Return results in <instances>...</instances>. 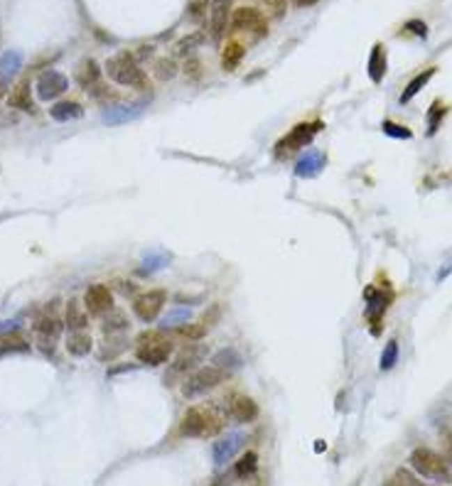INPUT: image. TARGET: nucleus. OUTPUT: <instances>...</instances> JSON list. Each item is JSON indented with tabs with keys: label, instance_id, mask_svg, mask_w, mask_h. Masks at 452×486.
Here are the masks:
<instances>
[{
	"label": "nucleus",
	"instance_id": "obj_2",
	"mask_svg": "<svg viewBox=\"0 0 452 486\" xmlns=\"http://www.w3.org/2000/svg\"><path fill=\"white\" fill-rule=\"evenodd\" d=\"M221 418L209 405H192L180 420V434L182 437H214L217 432H221Z\"/></svg>",
	"mask_w": 452,
	"mask_h": 486
},
{
	"label": "nucleus",
	"instance_id": "obj_33",
	"mask_svg": "<svg viewBox=\"0 0 452 486\" xmlns=\"http://www.w3.org/2000/svg\"><path fill=\"white\" fill-rule=\"evenodd\" d=\"M207 327L202 324V322H187V324L182 327H177V334L185 336L187 342H199V339H204L207 336Z\"/></svg>",
	"mask_w": 452,
	"mask_h": 486
},
{
	"label": "nucleus",
	"instance_id": "obj_7",
	"mask_svg": "<svg viewBox=\"0 0 452 486\" xmlns=\"http://www.w3.org/2000/svg\"><path fill=\"white\" fill-rule=\"evenodd\" d=\"M325 128L322 120H315V123H297L293 125V130H288L281 140L276 143V157L283 160V157H290L293 152H300L305 145H310L315 140V135Z\"/></svg>",
	"mask_w": 452,
	"mask_h": 486
},
{
	"label": "nucleus",
	"instance_id": "obj_23",
	"mask_svg": "<svg viewBox=\"0 0 452 486\" xmlns=\"http://www.w3.org/2000/svg\"><path fill=\"white\" fill-rule=\"evenodd\" d=\"M8 104L13 106V109H20V111H35V104H32V96H30V81H20L15 88H13V93L8 96Z\"/></svg>",
	"mask_w": 452,
	"mask_h": 486
},
{
	"label": "nucleus",
	"instance_id": "obj_34",
	"mask_svg": "<svg viewBox=\"0 0 452 486\" xmlns=\"http://www.w3.org/2000/svg\"><path fill=\"white\" fill-rule=\"evenodd\" d=\"M167 265H170V258H167V256H160V253L148 256L141 268H138V275H153V273H157V270L167 268Z\"/></svg>",
	"mask_w": 452,
	"mask_h": 486
},
{
	"label": "nucleus",
	"instance_id": "obj_19",
	"mask_svg": "<svg viewBox=\"0 0 452 486\" xmlns=\"http://www.w3.org/2000/svg\"><path fill=\"white\" fill-rule=\"evenodd\" d=\"M49 118L57 123H69V120L84 118V106L77 101H57L54 106H49Z\"/></svg>",
	"mask_w": 452,
	"mask_h": 486
},
{
	"label": "nucleus",
	"instance_id": "obj_43",
	"mask_svg": "<svg viewBox=\"0 0 452 486\" xmlns=\"http://www.w3.org/2000/svg\"><path fill=\"white\" fill-rule=\"evenodd\" d=\"M17 329H20V322H15V320H6V322H0V336H6V334H15Z\"/></svg>",
	"mask_w": 452,
	"mask_h": 486
},
{
	"label": "nucleus",
	"instance_id": "obj_15",
	"mask_svg": "<svg viewBox=\"0 0 452 486\" xmlns=\"http://www.w3.org/2000/svg\"><path fill=\"white\" fill-rule=\"evenodd\" d=\"M148 106L143 101H135V104H118V106H109V109L101 111V120L106 125H123L128 120L141 118L146 113Z\"/></svg>",
	"mask_w": 452,
	"mask_h": 486
},
{
	"label": "nucleus",
	"instance_id": "obj_21",
	"mask_svg": "<svg viewBox=\"0 0 452 486\" xmlns=\"http://www.w3.org/2000/svg\"><path fill=\"white\" fill-rule=\"evenodd\" d=\"M77 81H79V86H84L88 91L91 86L101 84V67L94 62V59H86V62H81V67L77 69Z\"/></svg>",
	"mask_w": 452,
	"mask_h": 486
},
{
	"label": "nucleus",
	"instance_id": "obj_9",
	"mask_svg": "<svg viewBox=\"0 0 452 486\" xmlns=\"http://www.w3.org/2000/svg\"><path fill=\"white\" fill-rule=\"evenodd\" d=\"M165 305H167V290H162V288L141 292V295H135L133 302H130V307H133V315L138 317L143 324H153V322L162 315Z\"/></svg>",
	"mask_w": 452,
	"mask_h": 486
},
{
	"label": "nucleus",
	"instance_id": "obj_42",
	"mask_svg": "<svg viewBox=\"0 0 452 486\" xmlns=\"http://www.w3.org/2000/svg\"><path fill=\"white\" fill-rule=\"evenodd\" d=\"M202 42V35H189V37H185V40H180L177 42V52L180 54H189L194 49V47Z\"/></svg>",
	"mask_w": 452,
	"mask_h": 486
},
{
	"label": "nucleus",
	"instance_id": "obj_26",
	"mask_svg": "<svg viewBox=\"0 0 452 486\" xmlns=\"http://www.w3.org/2000/svg\"><path fill=\"white\" fill-rule=\"evenodd\" d=\"M234 479H251V476H256V471H258V455L256 452H246V455H241V460L234 464Z\"/></svg>",
	"mask_w": 452,
	"mask_h": 486
},
{
	"label": "nucleus",
	"instance_id": "obj_16",
	"mask_svg": "<svg viewBox=\"0 0 452 486\" xmlns=\"http://www.w3.org/2000/svg\"><path fill=\"white\" fill-rule=\"evenodd\" d=\"M244 434L241 432H231V434H226V437H221V440H217L214 442V447H212V457H214V464L217 467H224L226 462H231L236 457V452L244 447Z\"/></svg>",
	"mask_w": 452,
	"mask_h": 486
},
{
	"label": "nucleus",
	"instance_id": "obj_47",
	"mask_svg": "<svg viewBox=\"0 0 452 486\" xmlns=\"http://www.w3.org/2000/svg\"><path fill=\"white\" fill-rule=\"evenodd\" d=\"M202 6H207V0H197V3H192V10H189V13H192V17H199V15H202V13H204Z\"/></svg>",
	"mask_w": 452,
	"mask_h": 486
},
{
	"label": "nucleus",
	"instance_id": "obj_50",
	"mask_svg": "<svg viewBox=\"0 0 452 486\" xmlns=\"http://www.w3.org/2000/svg\"><path fill=\"white\" fill-rule=\"evenodd\" d=\"M3 93H6V86H3V79H0V99H3Z\"/></svg>",
	"mask_w": 452,
	"mask_h": 486
},
{
	"label": "nucleus",
	"instance_id": "obj_30",
	"mask_svg": "<svg viewBox=\"0 0 452 486\" xmlns=\"http://www.w3.org/2000/svg\"><path fill=\"white\" fill-rule=\"evenodd\" d=\"M432 77H435V69H432V67H430V69H426V72H423V74H418V77L413 79V81L403 88V93H400V104H408V101L416 99V93L421 91L423 86H428V81H430Z\"/></svg>",
	"mask_w": 452,
	"mask_h": 486
},
{
	"label": "nucleus",
	"instance_id": "obj_12",
	"mask_svg": "<svg viewBox=\"0 0 452 486\" xmlns=\"http://www.w3.org/2000/svg\"><path fill=\"white\" fill-rule=\"evenodd\" d=\"M84 307L91 317H104L114 310V292H111L109 285L96 283L91 288H86L84 292Z\"/></svg>",
	"mask_w": 452,
	"mask_h": 486
},
{
	"label": "nucleus",
	"instance_id": "obj_17",
	"mask_svg": "<svg viewBox=\"0 0 452 486\" xmlns=\"http://www.w3.org/2000/svg\"><path fill=\"white\" fill-rule=\"evenodd\" d=\"M325 165H327V155H325V152L307 150V152H302V155L297 157L295 175L300 177V180H312V177H318L320 172L325 170Z\"/></svg>",
	"mask_w": 452,
	"mask_h": 486
},
{
	"label": "nucleus",
	"instance_id": "obj_13",
	"mask_svg": "<svg viewBox=\"0 0 452 486\" xmlns=\"http://www.w3.org/2000/svg\"><path fill=\"white\" fill-rule=\"evenodd\" d=\"M226 400V413L231 415V418L236 420V423H256L258 420V413H260V408H258V403H256L251 395H244V393H231L229 398H224Z\"/></svg>",
	"mask_w": 452,
	"mask_h": 486
},
{
	"label": "nucleus",
	"instance_id": "obj_25",
	"mask_svg": "<svg viewBox=\"0 0 452 486\" xmlns=\"http://www.w3.org/2000/svg\"><path fill=\"white\" fill-rule=\"evenodd\" d=\"M244 57H246V47L241 45V42H229L221 52V67L226 69V72H234Z\"/></svg>",
	"mask_w": 452,
	"mask_h": 486
},
{
	"label": "nucleus",
	"instance_id": "obj_38",
	"mask_svg": "<svg viewBox=\"0 0 452 486\" xmlns=\"http://www.w3.org/2000/svg\"><path fill=\"white\" fill-rule=\"evenodd\" d=\"M381 130H384L389 138H396V140H408L413 138V130L411 128H405V125L396 123V120H384V125H381Z\"/></svg>",
	"mask_w": 452,
	"mask_h": 486
},
{
	"label": "nucleus",
	"instance_id": "obj_49",
	"mask_svg": "<svg viewBox=\"0 0 452 486\" xmlns=\"http://www.w3.org/2000/svg\"><path fill=\"white\" fill-rule=\"evenodd\" d=\"M384 486H400V484H398V481H396V476H393V479H389V481H386Z\"/></svg>",
	"mask_w": 452,
	"mask_h": 486
},
{
	"label": "nucleus",
	"instance_id": "obj_40",
	"mask_svg": "<svg viewBox=\"0 0 452 486\" xmlns=\"http://www.w3.org/2000/svg\"><path fill=\"white\" fill-rule=\"evenodd\" d=\"M221 312H224V310H221V305H219V302H214V305L209 307V310L202 315V324L207 327V329H212V327L217 324L219 320H221Z\"/></svg>",
	"mask_w": 452,
	"mask_h": 486
},
{
	"label": "nucleus",
	"instance_id": "obj_45",
	"mask_svg": "<svg viewBox=\"0 0 452 486\" xmlns=\"http://www.w3.org/2000/svg\"><path fill=\"white\" fill-rule=\"evenodd\" d=\"M405 27H408V30H411V32H416V35H421V37H426V35H428L426 22H421V20H411Z\"/></svg>",
	"mask_w": 452,
	"mask_h": 486
},
{
	"label": "nucleus",
	"instance_id": "obj_3",
	"mask_svg": "<svg viewBox=\"0 0 452 486\" xmlns=\"http://www.w3.org/2000/svg\"><path fill=\"white\" fill-rule=\"evenodd\" d=\"M106 72H109V77L114 79L116 84H120V86L138 88V91H146V88L150 86L148 74L143 72L138 59H135V54H130V52L114 54V57L106 62Z\"/></svg>",
	"mask_w": 452,
	"mask_h": 486
},
{
	"label": "nucleus",
	"instance_id": "obj_37",
	"mask_svg": "<svg viewBox=\"0 0 452 486\" xmlns=\"http://www.w3.org/2000/svg\"><path fill=\"white\" fill-rule=\"evenodd\" d=\"M192 322V312L189 310H170L165 317H162V327L165 329H172V327H182Z\"/></svg>",
	"mask_w": 452,
	"mask_h": 486
},
{
	"label": "nucleus",
	"instance_id": "obj_36",
	"mask_svg": "<svg viewBox=\"0 0 452 486\" xmlns=\"http://www.w3.org/2000/svg\"><path fill=\"white\" fill-rule=\"evenodd\" d=\"M396 361H398V342L396 339H389L384 347V354H381V371H391V368L396 366Z\"/></svg>",
	"mask_w": 452,
	"mask_h": 486
},
{
	"label": "nucleus",
	"instance_id": "obj_46",
	"mask_svg": "<svg viewBox=\"0 0 452 486\" xmlns=\"http://www.w3.org/2000/svg\"><path fill=\"white\" fill-rule=\"evenodd\" d=\"M185 74H187L189 79H199V62L197 59H189V62L185 64Z\"/></svg>",
	"mask_w": 452,
	"mask_h": 486
},
{
	"label": "nucleus",
	"instance_id": "obj_20",
	"mask_svg": "<svg viewBox=\"0 0 452 486\" xmlns=\"http://www.w3.org/2000/svg\"><path fill=\"white\" fill-rule=\"evenodd\" d=\"M91 349H94V339L88 334H84V331H72L67 339V354L69 356H77V359H84L91 354Z\"/></svg>",
	"mask_w": 452,
	"mask_h": 486
},
{
	"label": "nucleus",
	"instance_id": "obj_10",
	"mask_svg": "<svg viewBox=\"0 0 452 486\" xmlns=\"http://www.w3.org/2000/svg\"><path fill=\"white\" fill-rule=\"evenodd\" d=\"M364 300H366V322L371 324V334H379L381 322H384V315H386V310H389L393 295H391V292H384V290H379V288H366Z\"/></svg>",
	"mask_w": 452,
	"mask_h": 486
},
{
	"label": "nucleus",
	"instance_id": "obj_28",
	"mask_svg": "<svg viewBox=\"0 0 452 486\" xmlns=\"http://www.w3.org/2000/svg\"><path fill=\"white\" fill-rule=\"evenodd\" d=\"M386 74V52H384V45H374L371 49V57H369V77L374 84H379Z\"/></svg>",
	"mask_w": 452,
	"mask_h": 486
},
{
	"label": "nucleus",
	"instance_id": "obj_6",
	"mask_svg": "<svg viewBox=\"0 0 452 486\" xmlns=\"http://www.w3.org/2000/svg\"><path fill=\"white\" fill-rule=\"evenodd\" d=\"M411 467L426 479L445 481L452 484V469L447 464V460L442 455H437L435 450H428V447H418L411 455Z\"/></svg>",
	"mask_w": 452,
	"mask_h": 486
},
{
	"label": "nucleus",
	"instance_id": "obj_27",
	"mask_svg": "<svg viewBox=\"0 0 452 486\" xmlns=\"http://www.w3.org/2000/svg\"><path fill=\"white\" fill-rule=\"evenodd\" d=\"M22 67V54L20 52H6L0 57V79L3 81H10V79L17 77Z\"/></svg>",
	"mask_w": 452,
	"mask_h": 486
},
{
	"label": "nucleus",
	"instance_id": "obj_29",
	"mask_svg": "<svg viewBox=\"0 0 452 486\" xmlns=\"http://www.w3.org/2000/svg\"><path fill=\"white\" fill-rule=\"evenodd\" d=\"M27 352H30V342H25L20 334L0 336V356H8V354H27Z\"/></svg>",
	"mask_w": 452,
	"mask_h": 486
},
{
	"label": "nucleus",
	"instance_id": "obj_41",
	"mask_svg": "<svg viewBox=\"0 0 452 486\" xmlns=\"http://www.w3.org/2000/svg\"><path fill=\"white\" fill-rule=\"evenodd\" d=\"M260 3H263L265 10L276 17V20H281V17L286 15V0H260Z\"/></svg>",
	"mask_w": 452,
	"mask_h": 486
},
{
	"label": "nucleus",
	"instance_id": "obj_24",
	"mask_svg": "<svg viewBox=\"0 0 452 486\" xmlns=\"http://www.w3.org/2000/svg\"><path fill=\"white\" fill-rule=\"evenodd\" d=\"M128 327H130V322H128V317H125V312L111 310L109 315H104V324H101V329H104L106 336H116V334H123Z\"/></svg>",
	"mask_w": 452,
	"mask_h": 486
},
{
	"label": "nucleus",
	"instance_id": "obj_18",
	"mask_svg": "<svg viewBox=\"0 0 452 486\" xmlns=\"http://www.w3.org/2000/svg\"><path fill=\"white\" fill-rule=\"evenodd\" d=\"M64 324L69 327V331H84L88 327V312L84 307V300H72L67 302V312H64Z\"/></svg>",
	"mask_w": 452,
	"mask_h": 486
},
{
	"label": "nucleus",
	"instance_id": "obj_44",
	"mask_svg": "<svg viewBox=\"0 0 452 486\" xmlns=\"http://www.w3.org/2000/svg\"><path fill=\"white\" fill-rule=\"evenodd\" d=\"M116 285H118V290H120V295H125V297H135V283H128V280H116Z\"/></svg>",
	"mask_w": 452,
	"mask_h": 486
},
{
	"label": "nucleus",
	"instance_id": "obj_4",
	"mask_svg": "<svg viewBox=\"0 0 452 486\" xmlns=\"http://www.w3.org/2000/svg\"><path fill=\"white\" fill-rule=\"evenodd\" d=\"M135 342H138L135 359L141 363H146V366H162L175 354V342H172L170 336L162 334V331H143Z\"/></svg>",
	"mask_w": 452,
	"mask_h": 486
},
{
	"label": "nucleus",
	"instance_id": "obj_11",
	"mask_svg": "<svg viewBox=\"0 0 452 486\" xmlns=\"http://www.w3.org/2000/svg\"><path fill=\"white\" fill-rule=\"evenodd\" d=\"M57 302L59 300H52L40 315L35 317L32 322V329H35L37 339H59L64 331V320L57 315Z\"/></svg>",
	"mask_w": 452,
	"mask_h": 486
},
{
	"label": "nucleus",
	"instance_id": "obj_22",
	"mask_svg": "<svg viewBox=\"0 0 452 486\" xmlns=\"http://www.w3.org/2000/svg\"><path fill=\"white\" fill-rule=\"evenodd\" d=\"M212 366H217V368H221V371H226V373H234L236 368L241 366V354L236 352V349H219L217 354L212 356Z\"/></svg>",
	"mask_w": 452,
	"mask_h": 486
},
{
	"label": "nucleus",
	"instance_id": "obj_8",
	"mask_svg": "<svg viewBox=\"0 0 452 486\" xmlns=\"http://www.w3.org/2000/svg\"><path fill=\"white\" fill-rule=\"evenodd\" d=\"M231 27H234L236 32L249 35L251 40H263V37H268V20H265V15L258 8H251V6L236 8L234 15H231Z\"/></svg>",
	"mask_w": 452,
	"mask_h": 486
},
{
	"label": "nucleus",
	"instance_id": "obj_39",
	"mask_svg": "<svg viewBox=\"0 0 452 486\" xmlns=\"http://www.w3.org/2000/svg\"><path fill=\"white\" fill-rule=\"evenodd\" d=\"M396 481H398L400 486H430V484H426V481H421L413 471H408V469L396 471Z\"/></svg>",
	"mask_w": 452,
	"mask_h": 486
},
{
	"label": "nucleus",
	"instance_id": "obj_14",
	"mask_svg": "<svg viewBox=\"0 0 452 486\" xmlns=\"http://www.w3.org/2000/svg\"><path fill=\"white\" fill-rule=\"evenodd\" d=\"M35 88H37V96H40L42 101H54L69 88V79L64 77L62 72L49 69V72H45L40 79H37Z\"/></svg>",
	"mask_w": 452,
	"mask_h": 486
},
{
	"label": "nucleus",
	"instance_id": "obj_35",
	"mask_svg": "<svg viewBox=\"0 0 452 486\" xmlns=\"http://www.w3.org/2000/svg\"><path fill=\"white\" fill-rule=\"evenodd\" d=\"M445 113H447V109H445V104L442 101H435V104L430 106V111H428V135H435L437 133V128L442 125V118H445Z\"/></svg>",
	"mask_w": 452,
	"mask_h": 486
},
{
	"label": "nucleus",
	"instance_id": "obj_1",
	"mask_svg": "<svg viewBox=\"0 0 452 486\" xmlns=\"http://www.w3.org/2000/svg\"><path fill=\"white\" fill-rule=\"evenodd\" d=\"M207 347L199 342H187L180 352L175 354V359L170 361V366H167L165 371V386H177V383H182L187 376H192L194 371H197L199 366H202V361L207 359Z\"/></svg>",
	"mask_w": 452,
	"mask_h": 486
},
{
	"label": "nucleus",
	"instance_id": "obj_48",
	"mask_svg": "<svg viewBox=\"0 0 452 486\" xmlns=\"http://www.w3.org/2000/svg\"><path fill=\"white\" fill-rule=\"evenodd\" d=\"M297 8H310V6H315V3H320V0H293Z\"/></svg>",
	"mask_w": 452,
	"mask_h": 486
},
{
	"label": "nucleus",
	"instance_id": "obj_32",
	"mask_svg": "<svg viewBox=\"0 0 452 486\" xmlns=\"http://www.w3.org/2000/svg\"><path fill=\"white\" fill-rule=\"evenodd\" d=\"M226 22H229V6L219 3V6L212 10V35L221 37V32L226 30Z\"/></svg>",
	"mask_w": 452,
	"mask_h": 486
},
{
	"label": "nucleus",
	"instance_id": "obj_31",
	"mask_svg": "<svg viewBox=\"0 0 452 486\" xmlns=\"http://www.w3.org/2000/svg\"><path fill=\"white\" fill-rule=\"evenodd\" d=\"M153 72H155V79L157 81H170V79H175L177 77V62L175 59H170V57H160V59H155V67H153Z\"/></svg>",
	"mask_w": 452,
	"mask_h": 486
},
{
	"label": "nucleus",
	"instance_id": "obj_5",
	"mask_svg": "<svg viewBox=\"0 0 452 486\" xmlns=\"http://www.w3.org/2000/svg\"><path fill=\"white\" fill-rule=\"evenodd\" d=\"M229 376H231V373L221 371V368L212 366V363H209V366H199L192 376H187L182 383H180V386H182L180 391H182V395L187 400L202 398V395L212 393L217 386H221V383L226 381Z\"/></svg>",
	"mask_w": 452,
	"mask_h": 486
}]
</instances>
